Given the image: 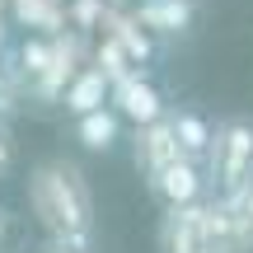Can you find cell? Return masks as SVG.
Returning a JSON list of instances; mask_svg holds the SVG:
<instances>
[{
	"label": "cell",
	"instance_id": "6da1fadb",
	"mask_svg": "<svg viewBox=\"0 0 253 253\" xmlns=\"http://www.w3.org/2000/svg\"><path fill=\"white\" fill-rule=\"evenodd\" d=\"M28 207H33L38 225L71 249H89L94 235V197L84 173L71 160H47L28 173Z\"/></svg>",
	"mask_w": 253,
	"mask_h": 253
},
{
	"label": "cell",
	"instance_id": "7a4b0ae2",
	"mask_svg": "<svg viewBox=\"0 0 253 253\" xmlns=\"http://www.w3.org/2000/svg\"><path fill=\"white\" fill-rule=\"evenodd\" d=\"M207 160H211V178H216L220 197L249 188L253 183V122H244V118L220 122L216 131H211Z\"/></svg>",
	"mask_w": 253,
	"mask_h": 253
},
{
	"label": "cell",
	"instance_id": "3957f363",
	"mask_svg": "<svg viewBox=\"0 0 253 253\" xmlns=\"http://www.w3.org/2000/svg\"><path fill=\"white\" fill-rule=\"evenodd\" d=\"M108 103L122 113L126 122H136V126L160 122V118H164V99H160V89H155V84L145 80L141 71L122 75V80H113V99H108Z\"/></svg>",
	"mask_w": 253,
	"mask_h": 253
},
{
	"label": "cell",
	"instance_id": "277c9868",
	"mask_svg": "<svg viewBox=\"0 0 253 253\" xmlns=\"http://www.w3.org/2000/svg\"><path fill=\"white\" fill-rule=\"evenodd\" d=\"M150 188L160 202H169V207H192L202 192V169L197 160H188V155H178V160H169L160 173H150Z\"/></svg>",
	"mask_w": 253,
	"mask_h": 253
},
{
	"label": "cell",
	"instance_id": "5b68a950",
	"mask_svg": "<svg viewBox=\"0 0 253 253\" xmlns=\"http://www.w3.org/2000/svg\"><path fill=\"white\" fill-rule=\"evenodd\" d=\"M178 155H183V145H178V136H173V118H160V122L136 126V164L145 169V178L160 173L164 164L178 160Z\"/></svg>",
	"mask_w": 253,
	"mask_h": 253
},
{
	"label": "cell",
	"instance_id": "8992f818",
	"mask_svg": "<svg viewBox=\"0 0 253 253\" xmlns=\"http://www.w3.org/2000/svg\"><path fill=\"white\" fill-rule=\"evenodd\" d=\"M108 99H113V80L99 71V66H80V71L71 75V84H66V94H61L66 113H75V118H84V113L103 108Z\"/></svg>",
	"mask_w": 253,
	"mask_h": 253
},
{
	"label": "cell",
	"instance_id": "52a82bcc",
	"mask_svg": "<svg viewBox=\"0 0 253 253\" xmlns=\"http://www.w3.org/2000/svg\"><path fill=\"white\" fill-rule=\"evenodd\" d=\"M136 24L145 33H183L192 24V0H136Z\"/></svg>",
	"mask_w": 253,
	"mask_h": 253
},
{
	"label": "cell",
	"instance_id": "ba28073f",
	"mask_svg": "<svg viewBox=\"0 0 253 253\" xmlns=\"http://www.w3.org/2000/svg\"><path fill=\"white\" fill-rule=\"evenodd\" d=\"M118 122H122V113L118 108H94V113H84V118H75V136H80L89 150H108L113 141H118Z\"/></svg>",
	"mask_w": 253,
	"mask_h": 253
},
{
	"label": "cell",
	"instance_id": "9c48e42d",
	"mask_svg": "<svg viewBox=\"0 0 253 253\" xmlns=\"http://www.w3.org/2000/svg\"><path fill=\"white\" fill-rule=\"evenodd\" d=\"M173 136H178L188 160H202V155L211 150V126H207V118H197V113H173Z\"/></svg>",
	"mask_w": 253,
	"mask_h": 253
},
{
	"label": "cell",
	"instance_id": "30bf717a",
	"mask_svg": "<svg viewBox=\"0 0 253 253\" xmlns=\"http://www.w3.org/2000/svg\"><path fill=\"white\" fill-rule=\"evenodd\" d=\"M103 14H108V0H71V5H66V24H71L75 33L103 28Z\"/></svg>",
	"mask_w": 253,
	"mask_h": 253
},
{
	"label": "cell",
	"instance_id": "8fae6325",
	"mask_svg": "<svg viewBox=\"0 0 253 253\" xmlns=\"http://www.w3.org/2000/svg\"><path fill=\"white\" fill-rule=\"evenodd\" d=\"M19 61H24V66H19V75L33 84L38 75L47 71V61H52V38H28V42H24V52H19Z\"/></svg>",
	"mask_w": 253,
	"mask_h": 253
},
{
	"label": "cell",
	"instance_id": "7c38bea8",
	"mask_svg": "<svg viewBox=\"0 0 253 253\" xmlns=\"http://www.w3.org/2000/svg\"><path fill=\"white\" fill-rule=\"evenodd\" d=\"M14 108V75L0 66V113H9Z\"/></svg>",
	"mask_w": 253,
	"mask_h": 253
},
{
	"label": "cell",
	"instance_id": "4fadbf2b",
	"mask_svg": "<svg viewBox=\"0 0 253 253\" xmlns=\"http://www.w3.org/2000/svg\"><path fill=\"white\" fill-rule=\"evenodd\" d=\"M9 164H14V141H9V131L0 126V178L9 173Z\"/></svg>",
	"mask_w": 253,
	"mask_h": 253
},
{
	"label": "cell",
	"instance_id": "5bb4252c",
	"mask_svg": "<svg viewBox=\"0 0 253 253\" xmlns=\"http://www.w3.org/2000/svg\"><path fill=\"white\" fill-rule=\"evenodd\" d=\"M9 239H14V220H9V211L0 207V253L9 249Z\"/></svg>",
	"mask_w": 253,
	"mask_h": 253
},
{
	"label": "cell",
	"instance_id": "9a60e30c",
	"mask_svg": "<svg viewBox=\"0 0 253 253\" xmlns=\"http://www.w3.org/2000/svg\"><path fill=\"white\" fill-rule=\"evenodd\" d=\"M42 253H84V249H71V244H56V239H52V244H47Z\"/></svg>",
	"mask_w": 253,
	"mask_h": 253
},
{
	"label": "cell",
	"instance_id": "2e32d148",
	"mask_svg": "<svg viewBox=\"0 0 253 253\" xmlns=\"http://www.w3.org/2000/svg\"><path fill=\"white\" fill-rule=\"evenodd\" d=\"M5 47H9V28H5V19H0V56H5Z\"/></svg>",
	"mask_w": 253,
	"mask_h": 253
},
{
	"label": "cell",
	"instance_id": "e0dca14e",
	"mask_svg": "<svg viewBox=\"0 0 253 253\" xmlns=\"http://www.w3.org/2000/svg\"><path fill=\"white\" fill-rule=\"evenodd\" d=\"M197 253H225V249H197Z\"/></svg>",
	"mask_w": 253,
	"mask_h": 253
},
{
	"label": "cell",
	"instance_id": "ac0fdd59",
	"mask_svg": "<svg viewBox=\"0 0 253 253\" xmlns=\"http://www.w3.org/2000/svg\"><path fill=\"white\" fill-rule=\"evenodd\" d=\"M108 5H126V0H108Z\"/></svg>",
	"mask_w": 253,
	"mask_h": 253
}]
</instances>
